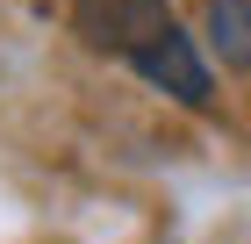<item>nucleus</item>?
<instances>
[{
  "instance_id": "obj_1",
  "label": "nucleus",
  "mask_w": 251,
  "mask_h": 244,
  "mask_svg": "<svg viewBox=\"0 0 251 244\" xmlns=\"http://www.w3.org/2000/svg\"><path fill=\"white\" fill-rule=\"evenodd\" d=\"M72 22H79V36L94 43V51L136 57L144 43H158L173 29V7H165V0H79Z\"/></svg>"
},
{
  "instance_id": "obj_2",
  "label": "nucleus",
  "mask_w": 251,
  "mask_h": 244,
  "mask_svg": "<svg viewBox=\"0 0 251 244\" xmlns=\"http://www.w3.org/2000/svg\"><path fill=\"white\" fill-rule=\"evenodd\" d=\"M129 65L151 79V86H165L173 101H187V108H208V65H201V51H194V36L179 29V22H173L158 43H144Z\"/></svg>"
},
{
  "instance_id": "obj_3",
  "label": "nucleus",
  "mask_w": 251,
  "mask_h": 244,
  "mask_svg": "<svg viewBox=\"0 0 251 244\" xmlns=\"http://www.w3.org/2000/svg\"><path fill=\"white\" fill-rule=\"evenodd\" d=\"M208 51L230 65V72H251V0H208Z\"/></svg>"
}]
</instances>
